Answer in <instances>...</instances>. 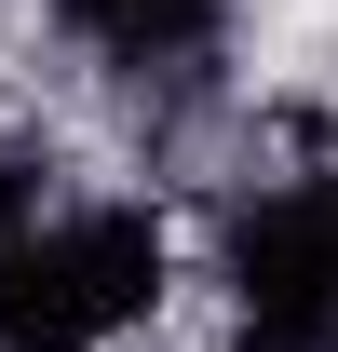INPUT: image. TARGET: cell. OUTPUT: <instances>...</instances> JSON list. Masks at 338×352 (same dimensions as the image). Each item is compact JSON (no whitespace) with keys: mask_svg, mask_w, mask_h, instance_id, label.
<instances>
[{"mask_svg":"<svg viewBox=\"0 0 338 352\" xmlns=\"http://www.w3.org/2000/svg\"><path fill=\"white\" fill-rule=\"evenodd\" d=\"M163 298V217L149 204H82L41 217L0 271V352H109Z\"/></svg>","mask_w":338,"mask_h":352,"instance_id":"6da1fadb","label":"cell"},{"mask_svg":"<svg viewBox=\"0 0 338 352\" xmlns=\"http://www.w3.org/2000/svg\"><path fill=\"white\" fill-rule=\"evenodd\" d=\"M216 285H230L244 352H338V176H297V190L244 204L230 244H216Z\"/></svg>","mask_w":338,"mask_h":352,"instance_id":"7a4b0ae2","label":"cell"},{"mask_svg":"<svg viewBox=\"0 0 338 352\" xmlns=\"http://www.w3.org/2000/svg\"><path fill=\"white\" fill-rule=\"evenodd\" d=\"M54 28L109 68H190V54L230 28V0H54Z\"/></svg>","mask_w":338,"mask_h":352,"instance_id":"3957f363","label":"cell"},{"mask_svg":"<svg viewBox=\"0 0 338 352\" xmlns=\"http://www.w3.org/2000/svg\"><path fill=\"white\" fill-rule=\"evenodd\" d=\"M27 230H41V190H27V163H0V271H14Z\"/></svg>","mask_w":338,"mask_h":352,"instance_id":"277c9868","label":"cell"}]
</instances>
